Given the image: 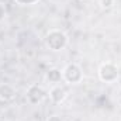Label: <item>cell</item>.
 <instances>
[{
  "mask_svg": "<svg viewBox=\"0 0 121 121\" xmlns=\"http://www.w3.org/2000/svg\"><path fill=\"white\" fill-rule=\"evenodd\" d=\"M62 78L68 85H79L83 80V69L78 63H68L62 69Z\"/></svg>",
  "mask_w": 121,
  "mask_h": 121,
  "instance_id": "3957f363",
  "label": "cell"
},
{
  "mask_svg": "<svg viewBox=\"0 0 121 121\" xmlns=\"http://www.w3.org/2000/svg\"><path fill=\"white\" fill-rule=\"evenodd\" d=\"M0 121H7V120H4V118H0Z\"/></svg>",
  "mask_w": 121,
  "mask_h": 121,
  "instance_id": "7c38bea8",
  "label": "cell"
},
{
  "mask_svg": "<svg viewBox=\"0 0 121 121\" xmlns=\"http://www.w3.org/2000/svg\"><path fill=\"white\" fill-rule=\"evenodd\" d=\"M47 121H62V120H60L59 116H49V117L47 118Z\"/></svg>",
  "mask_w": 121,
  "mask_h": 121,
  "instance_id": "8fae6325",
  "label": "cell"
},
{
  "mask_svg": "<svg viewBox=\"0 0 121 121\" xmlns=\"http://www.w3.org/2000/svg\"><path fill=\"white\" fill-rule=\"evenodd\" d=\"M44 44L45 47L49 49V51H54V52H58L62 51L68 47L69 44V37L66 35V32L58 28H52L49 30L45 37H44Z\"/></svg>",
  "mask_w": 121,
  "mask_h": 121,
  "instance_id": "6da1fadb",
  "label": "cell"
},
{
  "mask_svg": "<svg viewBox=\"0 0 121 121\" xmlns=\"http://www.w3.org/2000/svg\"><path fill=\"white\" fill-rule=\"evenodd\" d=\"M14 1L21 6H31V4H35L38 0H14Z\"/></svg>",
  "mask_w": 121,
  "mask_h": 121,
  "instance_id": "30bf717a",
  "label": "cell"
},
{
  "mask_svg": "<svg viewBox=\"0 0 121 121\" xmlns=\"http://www.w3.org/2000/svg\"><path fill=\"white\" fill-rule=\"evenodd\" d=\"M48 96V91L45 90L41 85H37V83H32L27 87L26 90V97H27V101L35 106V104H39L42 103Z\"/></svg>",
  "mask_w": 121,
  "mask_h": 121,
  "instance_id": "277c9868",
  "label": "cell"
},
{
  "mask_svg": "<svg viewBox=\"0 0 121 121\" xmlns=\"http://www.w3.org/2000/svg\"><path fill=\"white\" fill-rule=\"evenodd\" d=\"M6 16H7V10H6V6L0 1V23L6 18Z\"/></svg>",
  "mask_w": 121,
  "mask_h": 121,
  "instance_id": "9c48e42d",
  "label": "cell"
},
{
  "mask_svg": "<svg viewBox=\"0 0 121 121\" xmlns=\"http://www.w3.org/2000/svg\"><path fill=\"white\" fill-rule=\"evenodd\" d=\"M45 79L51 83V85H59L60 82L63 80L62 78V70L58 69V68H51L47 70L45 73Z\"/></svg>",
  "mask_w": 121,
  "mask_h": 121,
  "instance_id": "52a82bcc",
  "label": "cell"
},
{
  "mask_svg": "<svg viewBox=\"0 0 121 121\" xmlns=\"http://www.w3.org/2000/svg\"><path fill=\"white\" fill-rule=\"evenodd\" d=\"M48 97H49V100L52 101V103H55V104H60V103H63L65 100H66V97H68V90H66V87L65 86H62V85H54L49 91H48Z\"/></svg>",
  "mask_w": 121,
  "mask_h": 121,
  "instance_id": "5b68a950",
  "label": "cell"
},
{
  "mask_svg": "<svg viewBox=\"0 0 121 121\" xmlns=\"http://www.w3.org/2000/svg\"><path fill=\"white\" fill-rule=\"evenodd\" d=\"M17 96V90L10 83H0V100L1 101H11Z\"/></svg>",
  "mask_w": 121,
  "mask_h": 121,
  "instance_id": "8992f818",
  "label": "cell"
},
{
  "mask_svg": "<svg viewBox=\"0 0 121 121\" xmlns=\"http://www.w3.org/2000/svg\"><path fill=\"white\" fill-rule=\"evenodd\" d=\"M99 79L104 83H114L120 76V69L114 62H103L97 70Z\"/></svg>",
  "mask_w": 121,
  "mask_h": 121,
  "instance_id": "7a4b0ae2",
  "label": "cell"
},
{
  "mask_svg": "<svg viewBox=\"0 0 121 121\" xmlns=\"http://www.w3.org/2000/svg\"><path fill=\"white\" fill-rule=\"evenodd\" d=\"M114 4V0H100V6L103 9H111Z\"/></svg>",
  "mask_w": 121,
  "mask_h": 121,
  "instance_id": "ba28073f",
  "label": "cell"
}]
</instances>
